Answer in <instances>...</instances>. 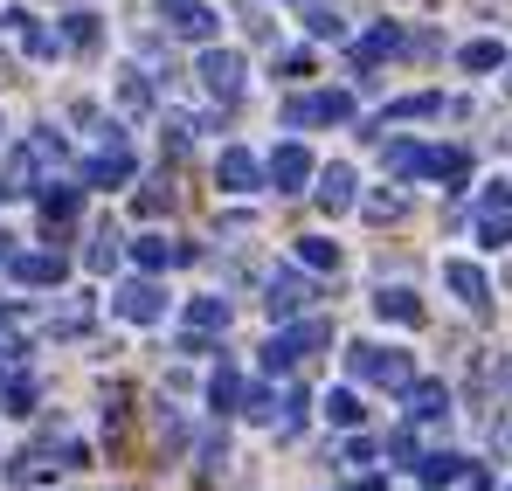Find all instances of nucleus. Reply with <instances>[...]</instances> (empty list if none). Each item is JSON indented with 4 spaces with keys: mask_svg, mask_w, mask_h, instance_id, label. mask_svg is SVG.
Wrapping results in <instances>:
<instances>
[{
    "mask_svg": "<svg viewBox=\"0 0 512 491\" xmlns=\"http://www.w3.org/2000/svg\"><path fill=\"white\" fill-rule=\"evenodd\" d=\"M42 166H63V132H28L14 153H7V173H0V194H35Z\"/></svg>",
    "mask_w": 512,
    "mask_h": 491,
    "instance_id": "1",
    "label": "nucleus"
},
{
    "mask_svg": "<svg viewBox=\"0 0 512 491\" xmlns=\"http://www.w3.org/2000/svg\"><path fill=\"white\" fill-rule=\"evenodd\" d=\"M333 339V326L326 319H305V326H284V332H270V346H263V367L270 374H298L319 346Z\"/></svg>",
    "mask_w": 512,
    "mask_h": 491,
    "instance_id": "2",
    "label": "nucleus"
},
{
    "mask_svg": "<svg viewBox=\"0 0 512 491\" xmlns=\"http://www.w3.org/2000/svg\"><path fill=\"white\" fill-rule=\"evenodd\" d=\"M346 360H353V374H360V381H374V388H395V395L416 381L409 353H395V346H367V339H360V346H346Z\"/></svg>",
    "mask_w": 512,
    "mask_h": 491,
    "instance_id": "3",
    "label": "nucleus"
},
{
    "mask_svg": "<svg viewBox=\"0 0 512 491\" xmlns=\"http://www.w3.org/2000/svg\"><path fill=\"white\" fill-rule=\"evenodd\" d=\"M353 118V97L346 90H305L284 104V125H346Z\"/></svg>",
    "mask_w": 512,
    "mask_h": 491,
    "instance_id": "4",
    "label": "nucleus"
},
{
    "mask_svg": "<svg viewBox=\"0 0 512 491\" xmlns=\"http://www.w3.org/2000/svg\"><path fill=\"white\" fill-rule=\"evenodd\" d=\"M243 49H201V83H208V97L215 104H236L243 97Z\"/></svg>",
    "mask_w": 512,
    "mask_h": 491,
    "instance_id": "5",
    "label": "nucleus"
},
{
    "mask_svg": "<svg viewBox=\"0 0 512 491\" xmlns=\"http://www.w3.org/2000/svg\"><path fill=\"white\" fill-rule=\"evenodd\" d=\"M0 270H7L14 284H28V291H49V284H63V277H70V263H63L56 249H28V256H14V249H7V263H0Z\"/></svg>",
    "mask_w": 512,
    "mask_h": 491,
    "instance_id": "6",
    "label": "nucleus"
},
{
    "mask_svg": "<svg viewBox=\"0 0 512 491\" xmlns=\"http://www.w3.org/2000/svg\"><path fill=\"white\" fill-rule=\"evenodd\" d=\"M111 312H118V319H132V326H153V319L167 312V298H160L153 270H146V277H132V284H118V291H111Z\"/></svg>",
    "mask_w": 512,
    "mask_h": 491,
    "instance_id": "7",
    "label": "nucleus"
},
{
    "mask_svg": "<svg viewBox=\"0 0 512 491\" xmlns=\"http://www.w3.org/2000/svg\"><path fill=\"white\" fill-rule=\"evenodd\" d=\"M132 180V146L118 132H104V146L84 160V187H125Z\"/></svg>",
    "mask_w": 512,
    "mask_h": 491,
    "instance_id": "8",
    "label": "nucleus"
},
{
    "mask_svg": "<svg viewBox=\"0 0 512 491\" xmlns=\"http://www.w3.org/2000/svg\"><path fill=\"white\" fill-rule=\"evenodd\" d=\"M305 305H312V277H305V270H277V277H270V291H263V312L284 326V319H298Z\"/></svg>",
    "mask_w": 512,
    "mask_h": 491,
    "instance_id": "9",
    "label": "nucleus"
},
{
    "mask_svg": "<svg viewBox=\"0 0 512 491\" xmlns=\"http://www.w3.org/2000/svg\"><path fill=\"white\" fill-rule=\"evenodd\" d=\"M160 14H167V35H180V42H215V28H222V14L201 0H167Z\"/></svg>",
    "mask_w": 512,
    "mask_h": 491,
    "instance_id": "10",
    "label": "nucleus"
},
{
    "mask_svg": "<svg viewBox=\"0 0 512 491\" xmlns=\"http://www.w3.org/2000/svg\"><path fill=\"white\" fill-rule=\"evenodd\" d=\"M319 166H312V153L305 146H277L270 153V166H263V180L277 187V194H305V180H312Z\"/></svg>",
    "mask_w": 512,
    "mask_h": 491,
    "instance_id": "11",
    "label": "nucleus"
},
{
    "mask_svg": "<svg viewBox=\"0 0 512 491\" xmlns=\"http://www.w3.org/2000/svg\"><path fill=\"white\" fill-rule=\"evenodd\" d=\"M478 243H512V187H485V201H478Z\"/></svg>",
    "mask_w": 512,
    "mask_h": 491,
    "instance_id": "12",
    "label": "nucleus"
},
{
    "mask_svg": "<svg viewBox=\"0 0 512 491\" xmlns=\"http://www.w3.org/2000/svg\"><path fill=\"white\" fill-rule=\"evenodd\" d=\"M443 284H450V291H457L471 312H492V284H485V270H478V263L450 256V263H443Z\"/></svg>",
    "mask_w": 512,
    "mask_h": 491,
    "instance_id": "13",
    "label": "nucleus"
},
{
    "mask_svg": "<svg viewBox=\"0 0 512 491\" xmlns=\"http://www.w3.org/2000/svg\"><path fill=\"white\" fill-rule=\"evenodd\" d=\"M215 180H222L229 194H256V187H263V166H256L243 146H229V153L215 160Z\"/></svg>",
    "mask_w": 512,
    "mask_h": 491,
    "instance_id": "14",
    "label": "nucleus"
},
{
    "mask_svg": "<svg viewBox=\"0 0 512 491\" xmlns=\"http://www.w3.org/2000/svg\"><path fill=\"white\" fill-rule=\"evenodd\" d=\"M374 312L395 319V326H423V298H416L409 284H381V291H374Z\"/></svg>",
    "mask_w": 512,
    "mask_h": 491,
    "instance_id": "15",
    "label": "nucleus"
},
{
    "mask_svg": "<svg viewBox=\"0 0 512 491\" xmlns=\"http://www.w3.org/2000/svg\"><path fill=\"white\" fill-rule=\"evenodd\" d=\"M49 457H56V450H21V457L0 471V485H7V491H14V485H49V478L63 471V464H49Z\"/></svg>",
    "mask_w": 512,
    "mask_h": 491,
    "instance_id": "16",
    "label": "nucleus"
},
{
    "mask_svg": "<svg viewBox=\"0 0 512 491\" xmlns=\"http://www.w3.org/2000/svg\"><path fill=\"white\" fill-rule=\"evenodd\" d=\"M291 7H298V21H305L319 42H346V14L333 0H291Z\"/></svg>",
    "mask_w": 512,
    "mask_h": 491,
    "instance_id": "17",
    "label": "nucleus"
},
{
    "mask_svg": "<svg viewBox=\"0 0 512 491\" xmlns=\"http://www.w3.org/2000/svg\"><path fill=\"white\" fill-rule=\"evenodd\" d=\"M132 263H139V270H173V263H194V249L167 243V236H139V243H132Z\"/></svg>",
    "mask_w": 512,
    "mask_h": 491,
    "instance_id": "18",
    "label": "nucleus"
},
{
    "mask_svg": "<svg viewBox=\"0 0 512 491\" xmlns=\"http://www.w3.org/2000/svg\"><path fill=\"white\" fill-rule=\"evenodd\" d=\"M402 395H409V422H443L450 415V388L443 381H409Z\"/></svg>",
    "mask_w": 512,
    "mask_h": 491,
    "instance_id": "19",
    "label": "nucleus"
},
{
    "mask_svg": "<svg viewBox=\"0 0 512 491\" xmlns=\"http://www.w3.org/2000/svg\"><path fill=\"white\" fill-rule=\"evenodd\" d=\"M229 332V298H194L187 305V339H215Z\"/></svg>",
    "mask_w": 512,
    "mask_h": 491,
    "instance_id": "20",
    "label": "nucleus"
},
{
    "mask_svg": "<svg viewBox=\"0 0 512 491\" xmlns=\"http://www.w3.org/2000/svg\"><path fill=\"white\" fill-rule=\"evenodd\" d=\"M409 471H416L429 491H443V485H457V478H464V457H457V450H429V457H416Z\"/></svg>",
    "mask_w": 512,
    "mask_h": 491,
    "instance_id": "21",
    "label": "nucleus"
},
{
    "mask_svg": "<svg viewBox=\"0 0 512 491\" xmlns=\"http://www.w3.org/2000/svg\"><path fill=\"white\" fill-rule=\"evenodd\" d=\"M35 208H42V222H49V229H63V222H77V187L42 180V187H35Z\"/></svg>",
    "mask_w": 512,
    "mask_h": 491,
    "instance_id": "22",
    "label": "nucleus"
},
{
    "mask_svg": "<svg viewBox=\"0 0 512 491\" xmlns=\"http://www.w3.org/2000/svg\"><path fill=\"white\" fill-rule=\"evenodd\" d=\"M312 194H319V208H326V215H346V208H353V166H326Z\"/></svg>",
    "mask_w": 512,
    "mask_h": 491,
    "instance_id": "23",
    "label": "nucleus"
},
{
    "mask_svg": "<svg viewBox=\"0 0 512 491\" xmlns=\"http://www.w3.org/2000/svg\"><path fill=\"white\" fill-rule=\"evenodd\" d=\"M0 21H7V28H14V35L28 42V56H56V35H49V28H42V21H35L28 7H7Z\"/></svg>",
    "mask_w": 512,
    "mask_h": 491,
    "instance_id": "24",
    "label": "nucleus"
},
{
    "mask_svg": "<svg viewBox=\"0 0 512 491\" xmlns=\"http://www.w3.org/2000/svg\"><path fill=\"white\" fill-rule=\"evenodd\" d=\"M395 49H402V28H395V21H381L374 35H360V49H353V63H360V70H374V63H388Z\"/></svg>",
    "mask_w": 512,
    "mask_h": 491,
    "instance_id": "25",
    "label": "nucleus"
},
{
    "mask_svg": "<svg viewBox=\"0 0 512 491\" xmlns=\"http://www.w3.org/2000/svg\"><path fill=\"white\" fill-rule=\"evenodd\" d=\"M436 111H443V97H436V90H416V97H395V104L381 111V132H388V125H409V118H436Z\"/></svg>",
    "mask_w": 512,
    "mask_h": 491,
    "instance_id": "26",
    "label": "nucleus"
},
{
    "mask_svg": "<svg viewBox=\"0 0 512 491\" xmlns=\"http://www.w3.org/2000/svg\"><path fill=\"white\" fill-rule=\"evenodd\" d=\"M381 160H388L395 180H423V146H416V139H388V146H381Z\"/></svg>",
    "mask_w": 512,
    "mask_h": 491,
    "instance_id": "27",
    "label": "nucleus"
},
{
    "mask_svg": "<svg viewBox=\"0 0 512 491\" xmlns=\"http://www.w3.org/2000/svg\"><path fill=\"white\" fill-rule=\"evenodd\" d=\"M423 173H429V180H443V187H464L471 160H464V153H450V146H436V153H423Z\"/></svg>",
    "mask_w": 512,
    "mask_h": 491,
    "instance_id": "28",
    "label": "nucleus"
},
{
    "mask_svg": "<svg viewBox=\"0 0 512 491\" xmlns=\"http://www.w3.org/2000/svg\"><path fill=\"white\" fill-rule=\"evenodd\" d=\"M208 402H215V409H222V415H229V409H236V402H243V374H236L229 360H222V367L208 374Z\"/></svg>",
    "mask_w": 512,
    "mask_h": 491,
    "instance_id": "29",
    "label": "nucleus"
},
{
    "mask_svg": "<svg viewBox=\"0 0 512 491\" xmlns=\"http://www.w3.org/2000/svg\"><path fill=\"white\" fill-rule=\"evenodd\" d=\"M270 422H277V436L291 443V436L305 429V395H298V388H284V395H277V409H270Z\"/></svg>",
    "mask_w": 512,
    "mask_h": 491,
    "instance_id": "30",
    "label": "nucleus"
},
{
    "mask_svg": "<svg viewBox=\"0 0 512 491\" xmlns=\"http://www.w3.org/2000/svg\"><path fill=\"white\" fill-rule=\"evenodd\" d=\"M298 256H305V270H340V243H326V236H298Z\"/></svg>",
    "mask_w": 512,
    "mask_h": 491,
    "instance_id": "31",
    "label": "nucleus"
},
{
    "mask_svg": "<svg viewBox=\"0 0 512 491\" xmlns=\"http://www.w3.org/2000/svg\"><path fill=\"white\" fill-rule=\"evenodd\" d=\"M0 402H7V415H28L35 409V381H28V374H7V381H0Z\"/></svg>",
    "mask_w": 512,
    "mask_h": 491,
    "instance_id": "32",
    "label": "nucleus"
},
{
    "mask_svg": "<svg viewBox=\"0 0 512 491\" xmlns=\"http://www.w3.org/2000/svg\"><path fill=\"white\" fill-rule=\"evenodd\" d=\"M118 104H125V118H146V111H153V90H146V77H118Z\"/></svg>",
    "mask_w": 512,
    "mask_h": 491,
    "instance_id": "33",
    "label": "nucleus"
},
{
    "mask_svg": "<svg viewBox=\"0 0 512 491\" xmlns=\"http://www.w3.org/2000/svg\"><path fill=\"white\" fill-rule=\"evenodd\" d=\"M457 63H464V70H499V63H506V49H499V42H464V49H457Z\"/></svg>",
    "mask_w": 512,
    "mask_h": 491,
    "instance_id": "34",
    "label": "nucleus"
},
{
    "mask_svg": "<svg viewBox=\"0 0 512 491\" xmlns=\"http://www.w3.org/2000/svg\"><path fill=\"white\" fill-rule=\"evenodd\" d=\"M409 215V194H367V222H402Z\"/></svg>",
    "mask_w": 512,
    "mask_h": 491,
    "instance_id": "35",
    "label": "nucleus"
},
{
    "mask_svg": "<svg viewBox=\"0 0 512 491\" xmlns=\"http://www.w3.org/2000/svg\"><path fill=\"white\" fill-rule=\"evenodd\" d=\"M326 422H340V429H353V422H360V395H346V388H333V395H326Z\"/></svg>",
    "mask_w": 512,
    "mask_h": 491,
    "instance_id": "36",
    "label": "nucleus"
},
{
    "mask_svg": "<svg viewBox=\"0 0 512 491\" xmlns=\"http://www.w3.org/2000/svg\"><path fill=\"white\" fill-rule=\"evenodd\" d=\"M388 457H395V464H416V457H423V450H416V422L388 429Z\"/></svg>",
    "mask_w": 512,
    "mask_h": 491,
    "instance_id": "37",
    "label": "nucleus"
},
{
    "mask_svg": "<svg viewBox=\"0 0 512 491\" xmlns=\"http://www.w3.org/2000/svg\"><path fill=\"white\" fill-rule=\"evenodd\" d=\"M63 42H70V49H97V14H70Z\"/></svg>",
    "mask_w": 512,
    "mask_h": 491,
    "instance_id": "38",
    "label": "nucleus"
},
{
    "mask_svg": "<svg viewBox=\"0 0 512 491\" xmlns=\"http://www.w3.org/2000/svg\"><path fill=\"white\" fill-rule=\"evenodd\" d=\"M132 208H139V215L153 222L160 208H173V187H167V180H160V187H139V201H132Z\"/></svg>",
    "mask_w": 512,
    "mask_h": 491,
    "instance_id": "39",
    "label": "nucleus"
},
{
    "mask_svg": "<svg viewBox=\"0 0 512 491\" xmlns=\"http://www.w3.org/2000/svg\"><path fill=\"white\" fill-rule=\"evenodd\" d=\"M84 263H90V270H111V263H118V236H111V229H97V243H90Z\"/></svg>",
    "mask_w": 512,
    "mask_h": 491,
    "instance_id": "40",
    "label": "nucleus"
},
{
    "mask_svg": "<svg viewBox=\"0 0 512 491\" xmlns=\"http://www.w3.org/2000/svg\"><path fill=\"white\" fill-rule=\"evenodd\" d=\"M0 263H7V236H0Z\"/></svg>",
    "mask_w": 512,
    "mask_h": 491,
    "instance_id": "41",
    "label": "nucleus"
},
{
    "mask_svg": "<svg viewBox=\"0 0 512 491\" xmlns=\"http://www.w3.org/2000/svg\"><path fill=\"white\" fill-rule=\"evenodd\" d=\"M506 70H512V63H506ZM506 97H512V77H506Z\"/></svg>",
    "mask_w": 512,
    "mask_h": 491,
    "instance_id": "42",
    "label": "nucleus"
},
{
    "mask_svg": "<svg viewBox=\"0 0 512 491\" xmlns=\"http://www.w3.org/2000/svg\"><path fill=\"white\" fill-rule=\"evenodd\" d=\"M0 201H7V194H0Z\"/></svg>",
    "mask_w": 512,
    "mask_h": 491,
    "instance_id": "43",
    "label": "nucleus"
}]
</instances>
